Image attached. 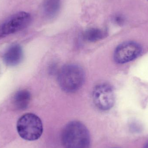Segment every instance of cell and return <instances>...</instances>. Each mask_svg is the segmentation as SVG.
Instances as JSON below:
<instances>
[{"instance_id":"6da1fadb","label":"cell","mask_w":148,"mask_h":148,"mask_svg":"<svg viewBox=\"0 0 148 148\" xmlns=\"http://www.w3.org/2000/svg\"><path fill=\"white\" fill-rule=\"evenodd\" d=\"M62 142L64 148H89L90 134L83 123L78 121H73L63 128Z\"/></svg>"},{"instance_id":"7a4b0ae2","label":"cell","mask_w":148,"mask_h":148,"mask_svg":"<svg viewBox=\"0 0 148 148\" xmlns=\"http://www.w3.org/2000/svg\"><path fill=\"white\" fill-rule=\"evenodd\" d=\"M85 80V73L82 67L77 64L66 65L60 70L58 81L64 91L73 93L78 90Z\"/></svg>"},{"instance_id":"3957f363","label":"cell","mask_w":148,"mask_h":148,"mask_svg":"<svg viewBox=\"0 0 148 148\" xmlns=\"http://www.w3.org/2000/svg\"><path fill=\"white\" fill-rule=\"evenodd\" d=\"M16 129L20 136L27 141L38 140L43 133V124L36 115L27 113L21 116L17 121Z\"/></svg>"},{"instance_id":"277c9868","label":"cell","mask_w":148,"mask_h":148,"mask_svg":"<svg viewBox=\"0 0 148 148\" xmlns=\"http://www.w3.org/2000/svg\"><path fill=\"white\" fill-rule=\"evenodd\" d=\"M31 21L30 14L24 11L10 16L0 24V39L25 28Z\"/></svg>"},{"instance_id":"5b68a950","label":"cell","mask_w":148,"mask_h":148,"mask_svg":"<svg viewBox=\"0 0 148 148\" xmlns=\"http://www.w3.org/2000/svg\"><path fill=\"white\" fill-rule=\"evenodd\" d=\"M92 97L95 105L101 110H109L114 104V93L109 84H102L96 86Z\"/></svg>"},{"instance_id":"8992f818","label":"cell","mask_w":148,"mask_h":148,"mask_svg":"<svg viewBox=\"0 0 148 148\" xmlns=\"http://www.w3.org/2000/svg\"><path fill=\"white\" fill-rule=\"evenodd\" d=\"M141 51V47L136 42H123L116 49L114 53V60L119 64L127 63L137 58Z\"/></svg>"},{"instance_id":"52a82bcc","label":"cell","mask_w":148,"mask_h":148,"mask_svg":"<svg viewBox=\"0 0 148 148\" xmlns=\"http://www.w3.org/2000/svg\"><path fill=\"white\" fill-rule=\"evenodd\" d=\"M23 58V51L20 45L15 44L8 49L4 56V62L8 66H14L21 63Z\"/></svg>"},{"instance_id":"ba28073f","label":"cell","mask_w":148,"mask_h":148,"mask_svg":"<svg viewBox=\"0 0 148 148\" xmlns=\"http://www.w3.org/2000/svg\"><path fill=\"white\" fill-rule=\"evenodd\" d=\"M31 95L27 90H21L16 92L14 97V104L18 109H24L28 106Z\"/></svg>"},{"instance_id":"9c48e42d","label":"cell","mask_w":148,"mask_h":148,"mask_svg":"<svg viewBox=\"0 0 148 148\" xmlns=\"http://www.w3.org/2000/svg\"><path fill=\"white\" fill-rule=\"evenodd\" d=\"M106 33L105 30L96 28H92L84 32L83 36L86 40L94 42L101 40L105 37Z\"/></svg>"},{"instance_id":"30bf717a","label":"cell","mask_w":148,"mask_h":148,"mask_svg":"<svg viewBox=\"0 0 148 148\" xmlns=\"http://www.w3.org/2000/svg\"><path fill=\"white\" fill-rule=\"evenodd\" d=\"M60 7L59 0H47L44 4L45 13L50 16L54 15L57 13Z\"/></svg>"},{"instance_id":"8fae6325","label":"cell","mask_w":148,"mask_h":148,"mask_svg":"<svg viewBox=\"0 0 148 148\" xmlns=\"http://www.w3.org/2000/svg\"><path fill=\"white\" fill-rule=\"evenodd\" d=\"M115 21L118 23H121L122 22V19L121 18L120 16H116L115 17Z\"/></svg>"},{"instance_id":"7c38bea8","label":"cell","mask_w":148,"mask_h":148,"mask_svg":"<svg viewBox=\"0 0 148 148\" xmlns=\"http://www.w3.org/2000/svg\"><path fill=\"white\" fill-rule=\"evenodd\" d=\"M144 148H148V143L146 145H145V147H144Z\"/></svg>"},{"instance_id":"4fadbf2b","label":"cell","mask_w":148,"mask_h":148,"mask_svg":"<svg viewBox=\"0 0 148 148\" xmlns=\"http://www.w3.org/2000/svg\"><path fill=\"white\" fill-rule=\"evenodd\" d=\"M147 1H148V0H147Z\"/></svg>"}]
</instances>
